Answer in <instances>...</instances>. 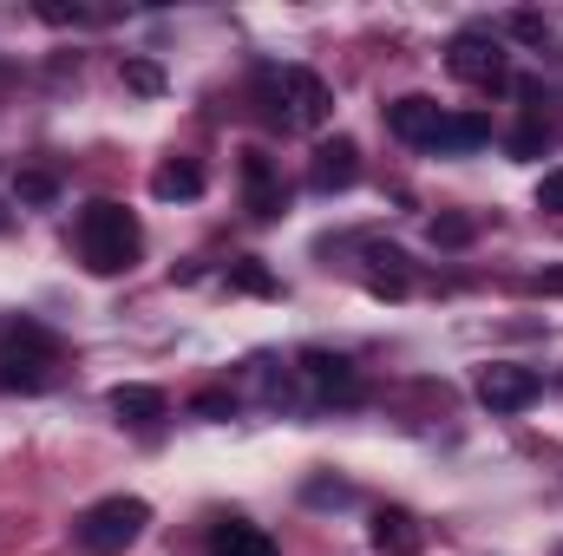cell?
I'll return each instance as SVG.
<instances>
[{"label": "cell", "instance_id": "obj_1", "mask_svg": "<svg viewBox=\"0 0 563 556\" xmlns=\"http://www.w3.org/2000/svg\"><path fill=\"white\" fill-rule=\"evenodd\" d=\"M73 243H79V256H86V269H92V276H125V269L144 256V223L125 210V203L99 197V203H86V210H79Z\"/></svg>", "mask_w": 563, "mask_h": 556}, {"label": "cell", "instance_id": "obj_2", "mask_svg": "<svg viewBox=\"0 0 563 556\" xmlns=\"http://www.w3.org/2000/svg\"><path fill=\"white\" fill-rule=\"evenodd\" d=\"M256 99H263V119L282 132H321L328 112H334V92L321 73L308 66H263L256 73Z\"/></svg>", "mask_w": 563, "mask_h": 556}, {"label": "cell", "instance_id": "obj_3", "mask_svg": "<svg viewBox=\"0 0 563 556\" xmlns=\"http://www.w3.org/2000/svg\"><path fill=\"white\" fill-rule=\"evenodd\" d=\"M59 347L40 321H0V393H40L53 387Z\"/></svg>", "mask_w": 563, "mask_h": 556}, {"label": "cell", "instance_id": "obj_4", "mask_svg": "<svg viewBox=\"0 0 563 556\" xmlns=\"http://www.w3.org/2000/svg\"><path fill=\"white\" fill-rule=\"evenodd\" d=\"M144 524H151V504H144V498H99V504L79 518V544L92 556H119L144 537Z\"/></svg>", "mask_w": 563, "mask_h": 556}, {"label": "cell", "instance_id": "obj_5", "mask_svg": "<svg viewBox=\"0 0 563 556\" xmlns=\"http://www.w3.org/2000/svg\"><path fill=\"white\" fill-rule=\"evenodd\" d=\"M445 66H452V79H465V86H505L511 73H505V46H498V33L492 26H459L452 33V46H445Z\"/></svg>", "mask_w": 563, "mask_h": 556}, {"label": "cell", "instance_id": "obj_6", "mask_svg": "<svg viewBox=\"0 0 563 556\" xmlns=\"http://www.w3.org/2000/svg\"><path fill=\"white\" fill-rule=\"evenodd\" d=\"M538 393H544L538 367H518V360H492V367H478V400H485L492 413H525Z\"/></svg>", "mask_w": 563, "mask_h": 556}, {"label": "cell", "instance_id": "obj_7", "mask_svg": "<svg viewBox=\"0 0 563 556\" xmlns=\"http://www.w3.org/2000/svg\"><path fill=\"white\" fill-rule=\"evenodd\" d=\"M243 197H250V216L256 223H276L282 210H288V184H282L269 151H243Z\"/></svg>", "mask_w": 563, "mask_h": 556}, {"label": "cell", "instance_id": "obj_8", "mask_svg": "<svg viewBox=\"0 0 563 556\" xmlns=\"http://www.w3.org/2000/svg\"><path fill=\"white\" fill-rule=\"evenodd\" d=\"M301 374H308V387L321 393V400H361V374H354V360L347 354H328V347H308L301 354Z\"/></svg>", "mask_w": 563, "mask_h": 556}, {"label": "cell", "instance_id": "obj_9", "mask_svg": "<svg viewBox=\"0 0 563 556\" xmlns=\"http://www.w3.org/2000/svg\"><path fill=\"white\" fill-rule=\"evenodd\" d=\"M361 177V144L354 138H321L314 144V164H308V184L328 197V190H347Z\"/></svg>", "mask_w": 563, "mask_h": 556}, {"label": "cell", "instance_id": "obj_10", "mask_svg": "<svg viewBox=\"0 0 563 556\" xmlns=\"http://www.w3.org/2000/svg\"><path fill=\"white\" fill-rule=\"evenodd\" d=\"M439 119H445V112H439V99H426V92H407V99L387 105V132L400 144H420V151H426V138L439 132Z\"/></svg>", "mask_w": 563, "mask_h": 556}, {"label": "cell", "instance_id": "obj_11", "mask_svg": "<svg viewBox=\"0 0 563 556\" xmlns=\"http://www.w3.org/2000/svg\"><path fill=\"white\" fill-rule=\"evenodd\" d=\"M374 551L380 556H420L426 551V524L413 518V511H400V504L374 511Z\"/></svg>", "mask_w": 563, "mask_h": 556}, {"label": "cell", "instance_id": "obj_12", "mask_svg": "<svg viewBox=\"0 0 563 556\" xmlns=\"http://www.w3.org/2000/svg\"><path fill=\"white\" fill-rule=\"evenodd\" d=\"M478 144H492V119H485V112H452V119H439V132L426 138V151L465 157V151H478Z\"/></svg>", "mask_w": 563, "mask_h": 556}, {"label": "cell", "instance_id": "obj_13", "mask_svg": "<svg viewBox=\"0 0 563 556\" xmlns=\"http://www.w3.org/2000/svg\"><path fill=\"white\" fill-rule=\"evenodd\" d=\"M203 164L197 157H164L157 170H151V197L157 203H190V197H203Z\"/></svg>", "mask_w": 563, "mask_h": 556}, {"label": "cell", "instance_id": "obj_14", "mask_svg": "<svg viewBox=\"0 0 563 556\" xmlns=\"http://www.w3.org/2000/svg\"><path fill=\"white\" fill-rule=\"evenodd\" d=\"M210 556H276V537L256 531V524H243V518H223L210 531Z\"/></svg>", "mask_w": 563, "mask_h": 556}, {"label": "cell", "instance_id": "obj_15", "mask_svg": "<svg viewBox=\"0 0 563 556\" xmlns=\"http://www.w3.org/2000/svg\"><path fill=\"white\" fill-rule=\"evenodd\" d=\"M112 413L125 419V425H157V419L170 413V400H164L157 387H139V380H125V387H112Z\"/></svg>", "mask_w": 563, "mask_h": 556}, {"label": "cell", "instance_id": "obj_16", "mask_svg": "<svg viewBox=\"0 0 563 556\" xmlns=\"http://www.w3.org/2000/svg\"><path fill=\"white\" fill-rule=\"evenodd\" d=\"M367 263H374V269H367V288H374V294H407V256H400V249H380V243H374Z\"/></svg>", "mask_w": 563, "mask_h": 556}, {"label": "cell", "instance_id": "obj_17", "mask_svg": "<svg viewBox=\"0 0 563 556\" xmlns=\"http://www.w3.org/2000/svg\"><path fill=\"white\" fill-rule=\"evenodd\" d=\"M472 236H478V223H472V216H459V210L432 216V243H439V249H465Z\"/></svg>", "mask_w": 563, "mask_h": 556}, {"label": "cell", "instance_id": "obj_18", "mask_svg": "<svg viewBox=\"0 0 563 556\" xmlns=\"http://www.w3.org/2000/svg\"><path fill=\"white\" fill-rule=\"evenodd\" d=\"M230 288H236V294H276V276H269L256 256H243V263H230Z\"/></svg>", "mask_w": 563, "mask_h": 556}, {"label": "cell", "instance_id": "obj_19", "mask_svg": "<svg viewBox=\"0 0 563 556\" xmlns=\"http://www.w3.org/2000/svg\"><path fill=\"white\" fill-rule=\"evenodd\" d=\"M13 197H20V203H53V197H59V177H53V170H20V177H13Z\"/></svg>", "mask_w": 563, "mask_h": 556}, {"label": "cell", "instance_id": "obj_20", "mask_svg": "<svg viewBox=\"0 0 563 556\" xmlns=\"http://www.w3.org/2000/svg\"><path fill=\"white\" fill-rule=\"evenodd\" d=\"M119 73H125V86H132L139 99H157V92H164V66H157V59H125Z\"/></svg>", "mask_w": 563, "mask_h": 556}, {"label": "cell", "instance_id": "obj_21", "mask_svg": "<svg viewBox=\"0 0 563 556\" xmlns=\"http://www.w3.org/2000/svg\"><path fill=\"white\" fill-rule=\"evenodd\" d=\"M190 413H197V419H236V400H230L223 387H203V393L190 400Z\"/></svg>", "mask_w": 563, "mask_h": 556}, {"label": "cell", "instance_id": "obj_22", "mask_svg": "<svg viewBox=\"0 0 563 556\" xmlns=\"http://www.w3.org/2000/svg\"><path fill=\"white\" fill-rule=\"evenodd\" d=\"M538 210L563 216V170H544V177H538Z\"/></svg>", "mask_w": 563, "mask_h": 556}, {"label": "cell", "instance_id": "obj_23", "mask_svg": "<svg viewBox=\"0 0 563 556\" xmlns=\"http://www.w3.org/2000/svg\"><path fill=\"white\" fill-rule=\"evenodd\" d=\"M347 498H354V491H347L341 478H334V485H328V478H314V485H308V504H347Z\"/></svg>", "mask_w": 563, "mask_h": 556}, {"label": "cell", "instance_id": "obj_24", "mask_svg": "<svg viewBox=\"0 0 563 556\" xmlns=\"http://www.w3.org/2000/svg\"><path fill=\"white\" fill-rule=\"evenodd\" d=\"M538 151H544V132H538V125L511 132V157H538Z\"/></svg>", "mask_w": 563, "mask_h": 556}, {"label": "cell", "instance_id": "obj_25", "mask_svg": "<svg viewBox=\"0 0 563 556\" xmlns=\"http://www.w3.org/2000/svg\"><path fill=\"white\" fill-rule=\"evenodd\" d=\"M511 26H518V33H525V40H538V46H544V40H551V26H544V20H538V13H518V20H511Z\"/></svg>", "mask_w": 563, "mask_h": 556}]
</instances>
